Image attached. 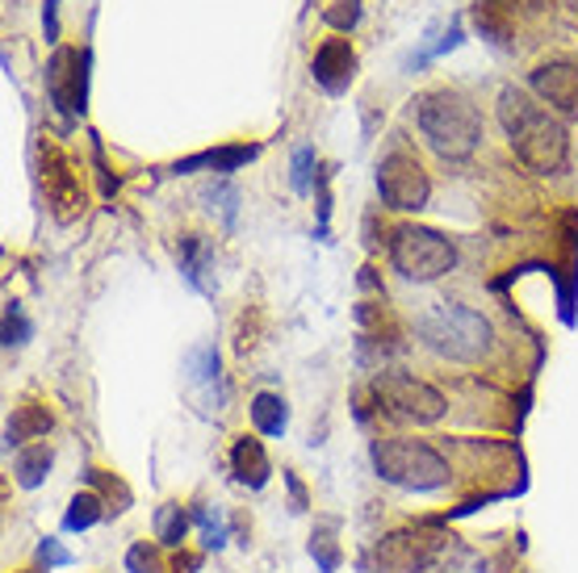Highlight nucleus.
<instances>
[{
    "label": "nucleus",
    "instance_id": "nucleus-1",
    "mask_svg": "<svg viewBox=\"0 0 578 573\" xmlns=\"http://www.w3.org/2000/svg\"><path fill=\"white\" fill-rule=\"evenodd\" d=\"M498 126L512 142V151L524 168L533 172H558L570 156V135L558 118H549L524 88H503L498 93Z\"/></svg>",
    "mask_w": 578,
    "mask_h": 573
},
{
    "label": "nucleus",
    "instance_id": "nucleus-2",
    "mask_svg": "<svg viewBox=\"0 0 578 573\" xmlns=\"http://www.w3.org/2000/svg\"><path fill=\"white\" fill-rule=\"evenodd\" d=\"M416 121L440 159H470L482 142V114L458 88H428L416 97Z\"/></svg>",
    "mask_w": 578,
    "mask_h": 573
},
{
    "label": "nucleus",
    "instance_id": "nucleus-3",
    "mask_svg": "<svg viewBox=\"0 0 578 573\" xmlns=\"http://www.w3.org/2000/svg\"><path fill=\"white\" fill-rule=\"evenodd\" d=\"M416 331L437 357L461 360V364L482 360L491 352V339H495L491 322H486L479 310L458 306V301H440V306H432V310L416 322Z\"/></svg>",
    "mask_w": 578,
    "mask_h": 573
},
{
    "label": "nucleus",
    "instance_id": "nucleus-4",
    "mask_svg": "<svg viewBox=\"0 0 578 573\" xmlns=\"http://www.w3.org/2000/svg\"><path fill=\"white\" fill-rule=\"evenodd\" d=\"M374 469L402 490H440L449 486V460L423 439H378Z\"/></svg>",
    "mask_w": 578,
    "mask_h": 573
},
{
    "label": "nucleus",
    "instance_id": "nucleus-5",
    "mask_svg": "<svg viewBox=\"0 0 578 573\" xmlns=\"http://www.w3.org/2000/svg\"><path fill=\"white\" fill-rule=\"evenodd\" d=\"M390 264L407 280H440L444 273L458 268V247L432 226H399L390 235Z\"/></svg>",
    "mask_w": 578,
    "mask_h": 573
},
{
    "label": "nucleus",
    "instance_id": "nucleus-6",
    "mask_svg": "<svg viewBox=\"0 0 578 573\" xmlns=\"http://www.w3.org/2000/svg\"><path fill=\"white\" fill-rule=\"evenodd\" d=\"M378 198L386 210H399V214H416L428 205L432 198V180L423 172V163H419L411 151H386L378 163Z\"/></svg>",
    "mask_w": 578,
    "mask_h": 573
},
{
    "label": "nucleus",
    "instance_id": "nucleus-7",
    "mask_svg": "<svg viewBox=\"0 0 578 573\" xmlns=\"http://www.w3.org/2000/svg\"><path fill=\"white\" fill-rule=\"evenodd\" d=\"M440 556V535L423 528H402V532L381 535L369 549V570L374 573H423Z\"/></svg>",
    "mask_w": 578,
    "mask_h": 573
},
{
    "label": "nucleus",
    "instance_id": "nucleus-8",
    "mask_svg": "<svg viewBox=\"0 0 578 573\" xmlns=\"http://www.w3.org/2000/svg\"><path fill=\"white\" fill-rule=\"evenodd\" d=\"M374 394H378L381 406H390L402 418H416V423H437L449 411V402H444L440 390H432L428 381H416L407 373H381L374 381Z\"/></svg>",
    "mask_w": 578,
    "mask_h": 573
},
{
    "label": "nucleus",
    "instance_id": "nucleus-9",
    "mask_svg": "<svg viewBox=\"0 0 578 573\" xmlns=\"http://www.w3.org/2000/svg\"><path fill=\"white\" fill-rule=\"evenodd\" d=\"M88 46H60L46 63V93L60 114H84L88 109Z\"/></svg>",
    "mask_w": 578,
    "mask_h": 573
},
{
    "label": "nucleus",
    "instance_id": "nucleus-10",
    "mask_svg": "<svg viewBox=\"0 0 578 573\" xmlns=\"http://www.w3.org/2000/svg\"><path fill=\"white\" fill-rule=\"evenodd\" d=\"M42 193L46 205L60 222H76L84 214V180L76 172V163L63 156L60 147H42Z\"/></svg>",
    "mask_w": 578,
    "mask_h": 573
},
{
    "label": "nucleus",
    "instance_id": "nucleus-11",
    "mask_svg": "<svg viewBox=\"0 0 578 573\" xmlns=\"http://www.w3.org/2000/svg\"><path fill=\"white\" fill-rule=\"evenodd\" d=\"M533 93L561 114H578V60H545L528 76Z\"/></svg>",
    "mask_w": 578,
    "mask_h": 573
},
{
    "label": "nucleus",
    "instance_id": "nucleus-12",
    "mask_svg": "<svg viewBox=\"0 0 578 573\" xmlns=\"http://www.w3.org/2000/svg\"><path fill=\"white\" fill-rule=\"evenodd\" d=\"M311 76L327 93H344L357 76V51L348 39H327L311 60Z\"/></svg>",
    "mask_w": 578,
    "mask_h": 573
},
{
    "label": "nucleus",
    "instance_id": "nucleus-13",
    "mask_svg": "<svg viewBox=\"0 0 578 573\" xmlns=\"http://www.w3.org/2000/svg\"><path fill=\"white\" fill-rule=\"evenodd\" d=\"M231 469H235V477H240L248 490H260V486L269 481V474H273V465H269V456L260 448V439H252V435H240V439H235Z\"/></svg>",
    "mask_w": 578,
    "mask_h": 573
},
{
    "label": "nucleus",
    "instance_id": "nucleus-14",
    "mask_svg": "<svg viewBox=\"0 0 578 573\" xmlns=\"http://www.w3.org/2000/svg\"><path fill=\"white\" fill-rule=\"evenodd\" d=\"M51 411L46 406H39V402H21L18 411H13V418H9V448L13 444H30V439H42V435L51 432Z\"/></svg>",
    "mask_w": 578,
    "mask_h": 573
},
{
    "label": "nucleus",
    "instance_id": "nucleus-15",
    "mask_svg": "<svg viewBox=\"0 0 578 573\" xmlns=\"http://www.w3.org/2000/svg\"><path fill=\"white\" fill-rule=\"evenodd\" d=\"M256 159V147H219V151H201L193 159H180L172 172H193V168H214V172H235L240 163Z\"/></svg>",
    "mask_w": 578,
    "mask_h": 573
},
{
    "label": "nucleus",
    "instance_id": "nucleus-16",
    "mask_svg": "<svg viewBox=\"0 0 578 573\" xmlns=\"http://www.w3.org/2000/svg\"><path fill=\"white\" fill-rule=\"evenodd\" d=\"M252 423H256V432H264V435H281V432H285L290 411H285L281 394H256V397H252Z\"/></svg>",
    "mask_w": 578,
    "mask_h": 573
},
{
    "label": "nucleus",
    "instance_id": "nucleus-17",
    "mask_svg": "<svg viewBox=\"0 0 578 573\" xmlns=\"http://www.w3.org/2000/svg\"><path fill=\"white\" fill-rule=\"evenodd\" d=\"M105 498L101 495H76L72 498V507H67V514H63V528L67 532H84V528H93V523H101L105 519Z\"/></svg>",
    "mask_w": 578,
    "mask_h": 573
},
{
    "label": "nucleus",
    "instance_id": "nucleus-18",
    "mask_svg": "<svg viewBox=\"0 0 578 573\" xmlns=\"http://www.w3.org/2000/svg\"><path fill=\"white\" fill-rule=\"evenodd\" d=\"M51 460H55V453H51L46 444H34V448H25V453L18 456L13 474H18V481L25 490H34L42 477H46V469H51Z\"/></svg>",
    "mask_w": 578,
    "mask_h": 573
},
{
    "label": "nucleus",
    "instance_id": "nucleus-19",
    "mask_svg": "<svg viewBox=\"0 0 578 573\" xmlns=\"http://www.w3.org/2000/svg\"><path fill=\"white\" fill-rule=\"evenodd\" d=\"M180 268H185V277H189V285L193 289H210L206 285V247H201V238L198 235H185L180 238Z\"/></svg>",
    "mask_w": 578,
    "mask_h": 573
},
{
    "label": "nucleus",
    "instance_id": "nucleus-20",
    "mask_svg": "<svg viewBox=\"0 0 578 573\" xmlns=\"http://www.w3.org/2000/svg\"><path fill=\"white\" fill-rule=\"evenodd\" d=\"M311 556L319 561L323 573L339 570V544H336V528H332V523H323L319 532L311 535Z\"/></svg>",
    "mask_w": 578,
    "mask_h": 573
},
{
    "label": "nucleus",
    "instance_id": "nucleus-21",
    "mask_svg": "<svg viewBox=\"0 0 578 573\" xmlns=\"http://www.w3.org/2000/svg\"><path fill=\"white\" fill-rule=\"evenodd\" d=\"M185 528H189V519H185V511H180L177 502L160 507V514H156V535H160L164 544H180V540H185Z\"/></svg>",
    "mask_w": 578,
    "mask_h": 573
},
{
    "label": "nucleus",
    "instance_id": "nucleus-22",
    "mask_svg": "<svg viewBox=\"0 0 578 573\" xmlns=\"http://www.w3.org/2000/svg\"><path fill=\"white\" fill-rule=\"evenodd\" d=\"M323 18H327L332 30H344V34H348V30H357V21H360V0H336Z\"/></svg>",
    "mask_w": 578,
    "mask_h": 573
},
{
    "label": "nucleus",
    "instance_id": "nucleus-23",
    "mask_svg": "<svg viewBox=\"0 0 578 573\" xmlns=\"http://www.w3.org/2000/svg\"><path fill=\"white\" fill-rule=\"evenodd\" d=\"M25 336H30V322H25V315H21L18 306H9L4 310V343L18 348V343H25Z\"/></svg>",
    "mask_w": 578,
    "mask_h": 573
},
{
    "label": "nucleus",
    "instance_id": "nucleus-24",
    "mask_svg": "<svg viewBox=\"0 0 578 573\" xmlns=\"http://www.w3.org/2000/svg\"><path fill=\"white\" fill-rule=\"evenodd\" d=\"M315 163H319V156H315L311 147H302L298 156H294V189H298V193L311 189V172H315Z\"/></svg>",
    "mask_w": 578,
    "mask_h": 573
},
{
    "label": "nucleus",
    "instance_id": "nucleus-25",
    "mask_svg": "<svg viewBox=\"0 0 578 573\" xmlns=\"http://www.w3.org/2000/svg\"><path fill=\"white\" fill-rule=\"evenodd\" d=\"M88 481H93V486H97V490H101V495H105V498H114V495H118L122 502H126V507H130V490H126V486H122L118 477L101 474V469H88Z\"/></svg>",
    "mask_w": 578,
    "mask_h": 573
},
{
    "label": "nucleus",
    "instance_id": "nucleus-26",
    "mask_svg": "<svg viewBox=\"0 0 578 573\" xmlns=\"http://www.w3.org/2000/svg\"><path fill=\"white\" fill-rule=\"evenodd\" d=\"M126 565H130L135 573H160V556L151 553L147 544H135V549L126 553Z\"/></svg>",
    "mask_w": 578,
    "mask_h": 573
},
{
    "label": "nucleus",
    "instance_id": "nucleus-27",
    "mask_svg": "<svg viewBox=\"0 0 578 573\" xmlns=\"http://www.w3.org/2000/svg\"><path fill=\"white\" fill-rule=\"evenodd\" d=\"M39 556L42 561H46V565H67V553H63L60 544H55V540H46V544H42L39 549Z\"/></svg>",
    "mask_w": 578,
    "mask_h": 573
},
{
    "label": "nucleus",
    "instance_id": "nucleus-28",
    "mask_svg": "<svg viewBox=\"0 0 578 573\" xmlns=\"http://www.w3.org/2000/svg\"><path fill=\"white\" fill-rule=\"evenodd\" d=\"M55 4H60V0H46V13H42V25H46V39L51 42L60 39V18H55Z\"/></svg>",
    "mask_w": 578,
    "mask_h": 573
},
{
    "label": "nucleus",
    "instance_id": "nucleus-29",
    "mask_svg": "<svg viewBox=\"0 0 578 573\" xmlns=\"http://www.w3.org/2000/svg\"><path fill=\"white\" fill-rule=\"evenodd\" d=\"M528 9V13H540V9H549V0H512V9Z\"/></svg>",
    "mask_w": 578,
    "mask_h": 573
}]
</instances>
